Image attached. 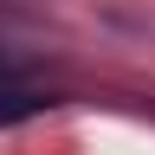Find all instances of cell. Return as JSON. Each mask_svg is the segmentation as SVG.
<instances>
[{
  "label": "cell",
  "instance_id": "1",
  "mask_svg": "<svg viewBox=\"0 0 155 155\" xmlns=\"http://www.w3.org/2000/svg\"><path fill=\"white\" fill-rule=\"evenodd\" d=\"M52 104H58L52 91H39V84H26V78H7V71H0V129H7V123H26V116L52 110Z\"/></svg>",
  "mask_w": 155,
  "mask_h": 155
}]
</instances>
